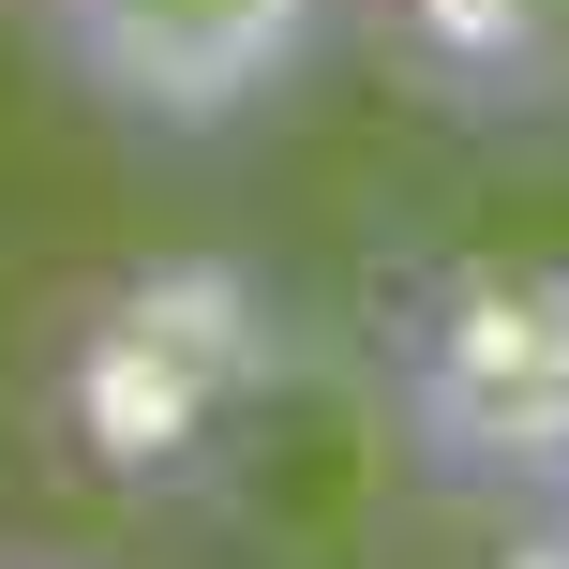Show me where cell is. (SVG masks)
I'll use <instances>...</instances> for the list:
<instances>
[{
	"label": "cell",
	"instance_id": "7a4b0ae2",
	"mask_svg": "<svg viewBox=\"0 0 569 569\" xmlns=\"http://www.w3.org/2000/svg\"><path fill=\"white\" fill-rule=\"evenodd\" d=\"M390 405L405 450L480 510H525L569 480V256H435L390 300Z\"/></svg>",
	"mask_w": 569,
	"mask_h": 569
},
{
	"label": "cell",
	"instance_id": "5b68a950",
	"mask_svg": "<svg viewBox=\"0 0 569 569\" xmlns=\"http://www.w3.org/2000/svg\"><path fill=\"white\" fill-rule=\"evenodd\" d=\"M495 525H510L525 555H555V569H569V480H540V495H525V510H495Z\"/></svg>",
	"mask_w": 569,
	"mask_h": 569
},
{
	"label": "cell",
	"instance_id": "6da1fadb",
	"mask_svg": "<svg viewBox=\"0 0 569 569\" xmlns=\"http://www.w3.org/2000/svg\"><path fill=\"white\" fill-rule=\"evenodd\" d=\"M270 375H284V315H270L256 270L240 256H150L76 315V345L46 375V420L106 495H180L226 465V435L270 405Z\"/></svg>",
	"mask_w": 569,
	"mask_h": 569
},
{
	"label": "cell",
	"instance_id": "277c9868",
	"mask_svg": "<svg viewBox=\"0 0 569 569\" xmlns=\"http://www.w3.org/2000/svg\"><path fill=\"white\" fill-rule=\"evenodd\" d=\"M375 46L450 120H540L569 106V0H375Z\"/></svg>",
	"mask_w": 569,
	"mask_h": 569
},
{
	"label": "cell",
	"instance_id": "3957f363",
	"mask_svg": "<svg viewBox=\"0 0 569 569\" xmlns=\"http://www.w3.org/2000/svg\"><path fill=\"white\" fill-rule=\"evenodd\" d=\"M60 76L136 136H240L330 46V0H30Z\"/></svg>",
	"mask_w": 569,
	"mask_h": 569
}]
</instances>
